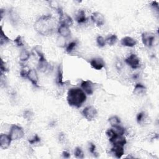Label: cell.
<instances>
[{"label":"cell","instance_id":"cell-1","mask_svg":"<svg viewBox=\"0 0 159 159\" xmlns=\"http://www.w3.org/2000/svg\"><path fill=\"white\" fill-rule=\"evenodd\" d=\"M55 19L51 15L40 16L34 23V29L42 36H49L55 28Z\"/></svg>","mask_w":159,"mask_h":159},{"label":"cell","instance_id":"cell-2","mask_svg":"<svg viewBox=\"0 0 159 159\" xmlns=\"http://www.w3.org/2000/svg\"><path fill=\"white\" fill-rule=\"evenodd\" d=\"M67 100L70 106L79 108L86 101V95L81 88H72L68 91Z\"/></svg>","mask_w":159,"mask_h":159},{"label":"cell","instance_id":"cell-3","mask_svg":"<svg viewBox=\"0 0 159 159\" xmlns=\"http://www.w3.org/2000/svg\"><path fill=\"white\" fill-rule=\"evenodd\" d=\"M9 135L12 141H18L23 138L24 131L22 127L16 125V124H13L11 127Z\"/></svg>","mask_w":159,"mask_h":159},{"label":"cell","instance_id":"cell-4","mask_svg":"<svg viewBox=\"0 0 159 159\" xmlns=\"http://www.w3.org/2000/svg\"><path fill=\"white\" fill-rule=\"evenodd\" d=\"M97 110L93 106H88L83 109L81 111L82 116L89 121H91L95 119V117L97 115Z\"/></svg>","mask_w":159,"mask_h":159},{"label":"cell","instance_id":"cell-5","mask_svg":"<svg viewBox=\"0 0 159 159\" xmlns=\"http://www.w3.org/2000/svg\"><path fill=\"white\" fill-rule=\"evenodd\" d=\"M125 63L133 69H137L141 66L140 59L135 53H131L124 60Z\"/></svg>","mask_w":159,"mask_h":159},{"label":"cell","instance_id":"cell-6","mask_svg":"<svg viewBox=\"0 0 159 159\" xmlns=\"http://www.w3.org/2000/svg\"><path fill=\"white\" fill-rule=\"evenodd\" d=\"M57 13L59 15V24H63L68 27L71 26L73 24V19L67 13L64 12L63 10H60L57 12Z\"/></svg>","mask_w":159,"mask_h":159},{"label":"cell","instance_id":"cell-7","mask_svg":"<svg viewBox=\"0 0 159 159\" xmlns=\"http://www.w3.org/2000/svg\"><path fill=\"white\" fill-rule=\"evenodd\" d=\"M81 88L86 95H92L95 92V85L90 80H84L81 83Z\"/></svg>","mask_w":159,"mask_h":159},{"label":"cell","instance_id":"cell-8","mask_svg":"<svg viewBox=\"0 0 159 159\" xmlns=\"http://www.w3.org/2000/svg\"><path fill=\"white\" fill-rule=\"evenodd\" d=\"M155 41V36L153 34L144 32L142 34V42L143 44L149 48H150L154 45Z\"/></svg>","mask_w":159,"mask_h":159},{"label":"cell","instance_id":"cell-9","mask_svg":"<svg viewBox=\"0 0 159 159\" xmlns=\"http://www.w3.org/2000/svg\"><path fill=\"white\" fill-rule=\"evenodd\" d=\"M49 68H50V64L45 59L44 55L39 57L37 64L38 70L42 73H45L49 70Z\"/></svg>","mask_w":159,"mask_h":159},{"label":"cell","instance_id":"cell-10","mask_svg":"<svg viewBox=\"0 0 159 159\" xmlns=\"http://www.w3.org/2000/svg\"><path fill=\"white\" fill-rule=\"evenodd\" d=\"M26 78L28 79L31 83L32 84L36 87H39L38 82H39V76L37 71L35 69L32 68L29 69V70L27 71Z\"/></svg>","mask_w":159,"mask_h":159},{"label":"cell","instance_id":"cell-11","mask_svg":"<svg viewBox=\"0 0 159 159\" xmlns=\"http://www.w3.org/2000/svg\"><path fill=\"white\" fill-rule=\"evenodd\" d=\"M92 21L98 27H101L105 23V18L102 13L100 12H95L91 16Z\"/></svg>","mask_w":159,"mask_h":159},{"label":"cell","instance_id":"cell-12","mask_svg":"<svg viewBox=\"0 0 159 159\" xmlns=\"http://www.w3.org/2000/svg\"><path fill=\"white\" fill-rule=\"evenodd\" d=\"M109 142L113 146H124L127 143V141L124 136L116 134L113 137L109 138Z\"/></svg>","mask_w":159,"mask_h":159},{"label":"cell","instance_id":"cell-13","mask_svg":"<svg viewBox=\"0 0 159 159\" xmlns=\"http://www.w3.org/2000/svg\"><path fill=\"white\" fill-rule=\"evenodd\" d=\"M89 63H90L92 67L96 70H100L105 67V61L100 57H95L92 59Z\"/></svg>","mask_w":159,"mask_h":159},{"label":"cell","instance_id":"cell-14","mask_svg":"<svg viewBox=\"0 0 159 159\" xmlns=\"http://www.w3.org/2000/svg\"><path fill=\"white\" fill-rule=\"evenodd\" d=\"M57 32L60 36L67 38L71 36V31L70 29V27H68L63 24H59V26L57 29Z\"/></svg>","mask_w":159,"mask_h":159},{"label":"cell","instance_id":"cell-15","mask_svg":"<svg viewBox=\"0 0 159 159\" xmlns=\"http://www.w3.org/2000/svg\"><path fill=\"white\" fill-rule=\"evenodd\" d=\"M12 139L10 135L2 134L0 136V147L2 149H7L10 146Z\"/></svg>","mask_w":159,"mask_h":159},{"label":"cell","instance_id":"cell-16","mask_svg":"<svg viewBox=\"0 0 159 159\" xmlns=\"http://www.w3.org/2000/svg\"><path fill=\"white\" fill-rule=\"evenodd\" d=\"M147 92V88L143 84H137L133 89V94L138 96H142L146 95Z\"/></svg>","mask_w":159,"mask_h":159},{"label":"cell","instance_id":"cell-17","mask_svg":"<svg viewBox=\"0 0 159 159\" xmlns=\"http://www.w3.org/2000/svg\"><path fill=\"white\" fill-rule=\"evenodd\" d=\"M121 44L124 47H134L137 44V41L133 37L126 36L121 40Z\"/></svg>","mask_w":159,"mask_h":159},{"label":"cell","instance_id":"cell-18","mask_svg":"<svg viewBox=\"0 0 159 159\" xmlns=\"http://www.w3.org/2000/svg\"><path fill=\"white\" fill-rule=\"evenodd\" d=\"M9 18L11 23L14 24L16 25L19 22L20 17L17 10L15 8H11L9 11Z\"/></svg>","mask_w":159,"mask_h":159},{"label":"cell","instance_id":"cell-19","mask_svg":"<svg viewBox=\"0 0 159 159\" xmlns=\"http://www.w3.org/2000/svg\"><path fill=\"white\" fill-rule=\"evenodd\" d=\"M75 20H76V21H77L78 23V24H85L87 22L88 19L86 16L85 12L84 10H80L78 11L77 15H76Z\"/></svg>","mask_w":159,"mask_h":159},{"label":"cell","instance_id":"cell-20","mask_svg":"<svg viewBox=\"0 0 159 159\" xmlns=\"http://www.w3.org/2000/svg\"><path fill=\"white\" fill-rule=\"evenodd\" d=\"M111 151L117 158H121L124 154V147L121 146H113Z\"/></svg>","mask_w":159,"mask_h":159},{"label":"cell","instance_id":"cell-21","mask_svg":"<svg viewBox=\"0 0 159 159\" xmlns=\"http://www.w3.org/2000/svg\"><path fill=\"white\" fill-rule=\"evenodd\" d=\"M64 75H63V70H62V67L61 65H59L57 69L56 79H55V82L57 85L59 86H62L64 85Z\"/></svg>","mask_w":159,"mask_h":159},{"label":"cell","instance_id":"cell-22","mask_svg":"<svg viewBox=\"0 0 159 159\" xmlns=\"http://www.w3.org/2000/svg\"><path fill=\"white\" fill-rule=\"evenodd\" d=\"M31 54L26 49H23L19 53V60L21 62H26L29 59Z\"/></svg>","mask_w":159,"mask_h":159},{"label":"cell","instance_id":"cell-23","mask_svg":"<svg viewBox=\"0 0 159 159\" xmlns=\"http://www.w3.org/2000/svg\"><path fill=\"white\" fill-rule=\"evenodd\" d=\"M108 122L111 124V127L120 125V124H121L120 118L117 116H113L111 117H110L108 119Z\"/></svg>","mask_w":159,"mask_h":159},{"label":"cell","instance_id":"cell-24","mask_svg":"<svg viewBox=\"0 0 159 159\" xmlns=\"http://www.w3.org/2000/svg\"><path fill=\"white\" fill-rule=\"evenodd\" d=\"M78 45V42L77 40L72 41L69 44H68L65 47V51L68 53H71Z\"/></svg>","mask_w":159,"mask_h":159},{"label":"cell","instance_id":"cell-25","mask_svg":"<svg viewBox=\"0 0 159 159\" xmlns=\"http://www.w3.org/2000/svg\"><path fill=\"white\" fill-rule=\"evenodd\" d=\"M106 43L109 45H114L117 42V36L116 34H112V35L108 36L106 39Z\"/></svg>","mask_w":159,"mask_h":159},{"label":"cell","instance_id":"cell-26","mask_svg":"<svg viewBox=\"0 0 159 159\" xmlns=\"http://www.w3.org/2000/svg\"><path fill=\"white\" fill-rule=\"evenodd\" d=\"M10 42V38L7 36L4 31L3 30V28L1 27V37H0V44L1 45H6Z\"/></svg>","mask_w":159,"mask_h":159},{"label":"cell","instance_id":"cell-27","mask_svg":"<svg viewBox=\"0 0 159 159\" xmlns=\"http://www.w3.org/2000/svg\"><path fill=\"white\" fill-rule=\"evenodd\" d=\"M111 129L114 130V132L115 133V134H117V135L124 136V134L126 133V129L124 128L122 126H121L120 125L111 127Z\"/></svg>","mask_w":159,"mask_h":159},{"label":"cell","instance_id":"cell-28","mask_svg":"<svg viewBox=\"0 0 159 159\" xmlns=\"http://www.w3.org/2000/svg\"><path fill=\"white\" fill-rule=\"evenodd\" d=\"M49 6L51 7V8L56 10L57 12L59 11L60 10L62 9L60 4L57 1H49Z\"/></svg>","mask_w":159,"mask_h":159},{"label":"cell","instance_id":"cell-29","mask_svg":"<svg viewBox=\"0 0 159 159\" xmlns=\"http://www.w3.org/2000/svg\"><path fill=\"white\" fill-rule=\"evenodd\" d=\"M74 155L76 158H84V151L81 147H76L74 151Z\"/></svg>","mask_w":159,"mask_h":159},{"label":"cell","instance_id":"cell-30","mask_svg":"<svg viewBox=\"0 0 159 159\" xmlns=\"http://www.w3.org/2000/svg\"><path fill=\"white\" fill-rule=\"evenodd\" d=\"M96 43H97V45L99 47H104L106 44V39L101 36H98L96 38Z\"/></svg>","mask_w":159,"mask_h":159},{"label":"cell","instance_id":"cell-31","mask_svg":"<svg viewBox=\"0 0 159 159\" xmlns=\"http://www.w3.org/2000/svg\"><path fill=\"white\" fill-rule=\"evenodd\" d=\"M40 141H41L40 137L37 134H36L34 135L31 139H29L28 140V142L31 145H36L37 144L40 143Z\"/></svg>","mask_w":159,"mask_h":159},{"label":"cell","instance_id":"cell-32","mask_svg":"<svg viewBox=\"0 0 159 159\" xmlns=\"http://www.w3.org/2000/svg\"><path fill=\"white\" fill-rule=\"evenodd\" d=\"M33 116H34V114L30 110H26L23 113L24 118L26 119L27 121H31L33 118Z\"/></svg>","mask_w":159,"mask_h":159},{"label":"cell","instance_id":"cell-33","mask_svg":"<svg viewBox=\"0 0 159 159\" xmlns=\"http://www.w3.org/2000/svg\"><path fill=\"white\" fill-rule=\"evenodd\" d=\"M145 119H146V113L144 111H141L137 114L136 120L138 124H141Z\"/></svg>","mask_w":159,"mask_h":159},{"label":"cell","instance_id":"cell-34","mask_svg":"<svg viewBox=\"0 0 159 159\" xmlns=\"http://www.w3.org/2000/svg\"><path fill=\"white\" fill-rule=\"evenodd\" d=\"M14 42L16 44V45L18 47H23L24 45V40L23 37L21 36H18L15 40H14Z\"/></svg>","mask_w":159,"mask_h":159},{"label":"cell","instance_id":"cell-35","mask_svg":"<svg viewBox=\"0 0 159 159\" xmlns=\"http://www.w3.org/2000/svg\"><path fill=\"white\" fill-rule=\"evenodd\" d=\"M89 150L90 152V153L93 154L95 157H98V154L96 152V146L93 143H89Z\"/></svg>","mask_w":159,"mask_h":159},{"label":"cell","instance_id":"cell-36","mask_svg":"<svg viewBox=\"0 0 159 159\" xmlns=\"http://www.w3.org/2000/svg\"><path fill=\"white\" fill-rule=\"evenodd\" d=\"M64 39L65 38L62 37L61 36H60V37H59L57 39V44L60 47H66V43H65V40H64Z\"/></svg>","mask_w":159,"mask_h":159},{"label":"cell","instance_id":"cell-37","mask_svg":"<svg viewBox=\"0 0 159 159\" xmlns=\"http://www.w3.org/2000/svg\"><path fill=\"white\" fill-rule=\"evenodd\" d=\"M8 68L7 67L6 63L5 62L1 60V73H6V72H8Z\"/></svg>","mask_w":159,"mask_h":159},{"label":"cell","instance_id":"cell-38","mask_svg":"<svg viewBox=\"0 0 159 159\" xmlns=\"http://www.w3.org/2000/svg\"><path fill=\"white\" fill-rule=\"evenodd\" d=\"M27 73V71L26 70V69H24V68H22L21 70L20 75H21V77H22L23 78H26Z\"/></svg>","mask_w":159,"mask_h":159},{"label":"cell","instance_id":"cell-39","mask_svg":"<svg viewBox=\"0 0 159 159\" xmlns=\"http://www.w3.org/2000/svg\"><path fill=\"white\" fill-rule=\"evenodd\" d=\"M151 6L154 10H155L157 11H158V2H157V1L152 2Z\"/></svg>","mask_w":159,"mask_h":159},{"label":"cell","instance_id":"cell-40","mask_svg":"<svg viewBox=\"0 0 159 159\" xmlns=\"http://www.w3.org/2000/svg\"><path fill=\"white\" fill-rule=\"evenodd\" d=\"M62 157L65 158H68L70 157V154L68 151H64L62 152Z\"/></svg>","mask_w":159,"mask_h":159},{"label":"cell","instance_id":"cell-41","mask_svg":"<svg viewBox=\"0 0 159 159\" xmlns=\"http://www.w3.org/2000/svg\"><path fill=\"white\" fill-rule=\"evenodd\" d=\"M116 67L117 69H118V70H121V69L123 67V65L119 62H117V63L116 64Z\"/></svg>","mask_w":159,"mask_h":159},{"label":"cell","instance_id":"cell-42","mask_svg":"<svg viewBox=\"0 0 159 159\" xmlns=\"http://www.w3.org/2000/svg\"><path fill=\"white\" fill-rule=\"evenodd\" d=\"M138 75V74H134L133 77V79H134V80H136V79H137V78H138V77H139V75Z\"/></svg>","mask_w":159,"mask_h":159},{"label":"cell","instance_id":"cell-43","mask_svg":"<svg viewBox=\"0 0 159 159\" xmlns=\"http://www.w3.org/2000/svg\"><path fill=\"white\" fill-rule=\"evenodd\" d=\"M0 15H1V18L3 19V16H4V10H1V14H0Z\"/></svg>","mask_w":159,"mask_h":159}]
</instances>
